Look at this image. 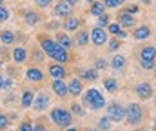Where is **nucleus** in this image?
<instances>
[{
  "mask_svg": "<svg viewBox=\"0 0 156 131\" xmlns=\"http://www.w3.org/2000/svg\"><path fill=\"white\" fill-rule=\"evenodd\" d=\"M40 44H42V47H44V51L51 56V58H55L56 62H67L69 60V55H67V49H64L62 45H58V42H53L51 38H47L45 35H40Z\"/></svg>",
  "mask_w": 156,
  "mask_h": 131,
  "instance_id": "f257e3e1",
  "label": "nucleus"
},
{
  "mask_svg": "<svg viewBox=\"0 0 156 131\" xmlns=\"http://www.w3.org/2000/svg\"><path fill=\"white\" fill-rule=\"evenodd\" d=\"M83 104H85L89 109L98 111V109H104L105 100H104V96H102L96 89H89V91L83 95Z\"/></svg>",
  "mask_w": 156,
  "mask_h": 131,
  "instance_id": "f03ea898",
  "label": "nucleus"
},
{
  "mask_svg": "<svg viewBox=\"0 0 156 131\" xmlns=\"http://www.w3.org/2000/svg\"><path fill=\"white\" fill-rule=\"evenodd\" d=\"M51 118H53L55 124L60 126V128H67V126L71 124V113H69L67 109H62V107H55V109L51 111Z\"/></svg>",
  "mask_w": 156,
  "mask_h": 131,
  "instance_id": "7ed1b4c3",
  "label": "nucleus"
},
{
  "mask_svg": "<svg viewBox=\"0 0 156 131\" xmlns=\"http://www.w3.org/2000/svg\"><path fill=\"white\" fill-rule=\"evenodd\" d=\"M125 118H127V122H129L131 126L140 124L142 118H144V111H142V107H140L138 104H131V106L125 109Z\"/></svg>",
  "mask_w": 156,
  "mask_h": 131,
  "instance_id": "20e7f679",
  "label": "nucleus"
},
{
  "mask_svg": "<svg viewBox=\"0 0 156 131\" xmlns=\"http://www.w3.org/2000/svg\"><path fill=\"white\" fill-rule=\"evenodd\" d=\"M107 117H109L111 120L120 122V120L125 117V109H123L120 104H111V106H107Z\"/></svg>",
  "mask_w": 156,
  "mask_h": 131,
  "instance_id": "39448f33",
  "label": "nucleus"
},
{
  "mask_svg": "<svg viewBox=\"0 0 156 131\" xmlns=\"http://www.w3.org/2000/svg\"><path fill=\"white\" fill-rule=\"evenodd\" d=\"M73 11V4L69 0H60L55 7V15L56 16H69V13Z\"/></svg>",
  "mask_w": 156,
  "mask_h": 131,
  "instance_id": "423d86ee",
  "label": "nucleus"
},
{
  "mask_svg": "<svg viewBox=\"0 0 156 131\" xmlns=\"http://www.w3.org/2000/svg\"><path fill=\"white\" fill-rule=\"evenodd\" d=\"M91 40H93V44H96V45H102V44L107 42V33L104 31V27H94L91 31Z\"/></svg>",
  "mask_w": 156,
  "mask_h": 131,
  "instance_id": "0eeeda50",
  "label": "nucleus"
},
{
  "mask_svg": "<svg viewBox=\"0 0 156 131\" xmlns=\"http://www.w3.org/2000/svg\"><path fill=\"white\" fill-rule=\"evenodd\" d=\"M134 91H136V95L142 98V100H145V98H149L151 95H153V87L149 82H140L138 86L134 87Z\"/></svg>",
  "mask_w": 156,
  "mask_h": 131,
  "instance_id": "6e6552de",
  "label": "nucleus"
},
{
  "mask_svg": "<svg viewBox=\"0 0 156 131\" xmlns=\"http://www.w3.org/2000/svg\"><path fill=\"white\" fill-rule=\"evenodd\" d=\"M33 106H35L37 111H44V109H47V107H49V96H47L45 93L37 95L35 100H33Z\"/></svg>",
  "mask_w": 156,
  "mask_h": 131,
  "instance_id": "1a4fd4ad",
  "label": "nucleus"
},
{
  "mask_svg": "<svg viewBox=\"0 0 156 131\" xmlns=\"http://www.w3.org/2000/svg\"><path fill=\"white\" fill-rule=\"evenodd\" d=\"M53 89H55V93H56L60 98L67 96V93H69V89H67V86L64 84L62 78H55V80H53Z\"/></svg>",
  "mask_w": 156,
  "mask_h": 131,
  "instance_id": "9d476101",
  "label": "nucleus"
},
{
  "mask_svg": "<svg viewBox=\"0 0 156 131\" xmlns=\"http://www.w3.org/2000/svg\"><path fill=\"white\" fill-rule=\"evenodd\" d=\"M118 22H120V26L131 27V26L134 24V16H133L131 13H127V11H120V13H118Z\"/></svg>",
  "mask_w": 156,
  "mask_h": 131,
  "instance_id": "9b49d317",
  "label": "nucleus"
},
{
  "mask_svg": "<svg viewBox=\"0 0 156 131\" xmlns=\"http://www.w3.org/2000/svg\"><path fill=\"white\" fill-rule=\"evenodd\" d=\"M140 58H142V60L154 62V58H156V47H153V45H145V47L140 51Z\"/></svg>",
  "mask_w": 156,
  "mask_h": 131,
  "instance_id": "f8f14e48",
  "label": "nucleus"
},
{
  "mask_svg": "<svg viewBox=\"0 0 156 131\" xmlns=\"http://www.w3.org/2000/svg\"><path fill=\"white\" fill-rule=\"evenodd\" d=\"M133 37H134L136 40H145V38H149V37H151V29H149L147 26H140V27H136V29H134Z\"/></svg>",
  "mask_w": 156,
  "mask_h": 131,
  "instance_id": "ddd939ff",
  "label": "nucleus"
},
{
  "mask_svg": "<svg viewBox=\"0 0 156 131\" xmlns=\"http://www.w3.org/2000/svg\"><path fill=\"white\" fill-rule=\"evenodd\" d=\"M49 75L53 78H64L67 73H66V67L64 66H51L49 67Z\"/></svg>",
  "mask_w": 156,
  "mask_h": 131,
  "instance_id": "4468645a",
  "label": "nucleus"
},
{
  "mask_svg": "<svg viewBox=\"0 0 156 131\" xmlns=\"http://www.w3.org/2000/svg\"><path fill=\"white\" fill-rule=\"evenodd\" d=\"M56 42H58V45H62L64 49H71V38H69L66 33L56 35Z\"/></svg>",
  "mask_w": 156,
  "mask_h": 131,
  "instance_id": "2eb2a0df",
  "label": "nucleus"
},
{
  "mask_svg": "<svg viewBox=\"0 0 156 131\" xmlns=\"http://www.w3.org/2000/svg\"><path fill=\"white\" fill-rule=\"evenodd\" d=\"M67 89H69V93H71V95H80V91H82V82H80L78 78H75V80H71V82H69Z\"/></svg>",
  "mask_w": 156,
  "mask_h": 131,
  "instance_id": "dca6fc26",
  "label": "nucleus"
},
{
  "mask_svg": "<svg viewBox=\"0 0 156 131\" xmlns=\"http://www.w3.org/2000/svg\"><path fill=\"white\" fill-rule=\"evenodd\" d=\"M27 78L31 80V82H40L42 80V73H40V69H35V67H31V69H27Z\"/></svg>",
  "mask_w": 156,
  "mask_h": 131,
  "instance_id": "f3484780",
  "label": "nucleus"
},
{
  "mask_svg": "<svg viewBox=\"0 0 156 131\" xmlns=\"http://www.w3.org/2000/svg\"><path fill=\"white\" fill-rule=\"evenodd\" d=\"M104 11H105V5L102 2H94L93 7H91V15L93 16H100V15H104Z\"/></svg>",
  "mask_w": 156,
  "mask_h": 131,
  "instance_id": "a211bd4d",
  "label": "nucleus"
},
{
  "mask_svg": "<svg viewBox=\"0 0 156 131\" xmlns=\"http://www.w3.org/2000/svg\"><path fill=\"white\" fill-rule=\"evenodd\" d=\"M26 49L24 47H16V49H13V58H15V62H24L26 60Z\"/></svg>",
  "mask_w": 156,
  "mask_h": 131,
  "instance_id": "6ab92c4d",
  "label": "nucleus"
},
{
  "mask_svg": "<svg viewBox=\"0 0 156 131\" xmlns=\"http://www.w3.org/2000/svg\"><path fill=\"white\" fill-rule=\"evenodd\" d=\"M109 33H113V35H118V37H127V33L120 27V24H109Z\"/></svg>",
  "mask_w": 156,
  "mask_h": 131,
  "instance_id": "aec40b11",
  "label": "nucleus"
},
{
  "mask_svg": "<svg viewBox=\"0 0 156 131\" xmlns=\"http://www.w3.org/2000/svg\"><path fill=\"white\" fill-rule=\"evenodd\" d=\"M38 20H40L38 13H33V11L26 13V22H27L29 26H35V24H38Z\"/></svg>",
  "mask_w": 156,
  "mask_h": 131,
  "instance_id": "412c9836",
  "label": "nucleus"
},
{
  "mask_svg": "<svg viewBox=\"0 0 156 131\" xmlns=\"http://www.w3.org/2000/svg\"><path fill=\"white\" fill-rule=\"evenodd\" d=\"M89 42V33L87 31H80L76 35V45H85Z\"/></svg>",
  "mask_w": 156,
  "mask_h": 131,
  "instance_id": "4be33fe9",
  "label": "nucleus"
},
{
  "mask_svg": "<svg viewBox=\"0 0 156 131\" xmlns=\"http://www.w3.org/2000/svg\"><path fill=\"white\" fill-rule=\"evenodd\" d=\"M111 66H113L115 69H123V66H125V58H123V56H120V55H116V56L113 58Z\"/></svg>",
  "mask_w": 156,
  "mask_h": 131,
  "instance_id": "5701e85b",
  "label": "nucleus"
},
{
  "mask_svg": "<svg viewBox=\"0 0 156 131\" xmlns=\"http://www.w3.org/2000/svg\"><path fill=\"white\" fill-rule=\"evenodd\" d=\"M33 104V93L31 91H26L24 96H22V107H29Z\"/></svg>",
  "mask_w": 156,
  "mask_h": 131,
  "instance_id": "b1692460",
  "label": "nucleus"
},
{
  "mask_svg": "<svg viewBox=\"0 0 156 131\" xmlns=\"http://www.w3.org/2000/svg\"><path fill=\"white\" fill-rule=\"evenodd\" d=\"M104 86H105L107 91H113V93L118 89V84H116V80H115V78H105V80H104Z\"/></svg>",
  "mask_w": 156,
  "mask_h": 131,
  "instance_id": "393cba45",
  "label": "nucleus"
},
{
  "mask_svg": "<svg viewBox=\"0 0 156 131\" xmlns=\"http://www.w3.org/2000/svg\"><path fill=\"white\" fill-rule=\"evenodd\" d=\"M78 18H67L66 20V29L67 31H75V29H78Z\"/></svg>",
  "mask_w": 156,
  "mask_h": 131,
  "instance_id": "a878e982",
  "label": "nucleus"
},
{
  "mask_svg": "<svg viewBox=\"0 0 156 131\" xmlns=\"http://www.w3.org/2000/svg\"><path fill=\"white\" fill-rule=\"evenodd\" d=\"M0 40H2L4 44H11L13 40H15V35H13L11 31H4V33L0 35Z\"/></svg>",
  "mask_w": 156,
  "mask_h": 131,
  "instance_id": "bb28decb",
  "label": "nucleus"
},
{
  "mask_svg": "<svg viewBox=\"0 0 156 131\" xmlns=\"http://www.w3.org/2000/svg\"><path fill=\"white\" fill-rule=\"evenodd\" d=\"M125 0H104V5L105 7H118V5H122Z\"/></svg>",
  "mask_w": 156,
  "mask_h": 131,
  "instance_id": "cd10ccee",
  "label": "nucleus"
},
{
  "mask_svg": "<svg viewBox=\"0 0 156 131\" xmlns=\"http://www.w3.org/2000/svg\"><path fill=\"white\" fill-rule=\"evenodd\" d=\"M82 77H83V78H87V80H94V78L98 77V73H96L94 69H89V71H83V73H82Z\"/></svg>",
  "mask_w": 156,
  "mask_h": 131,
  "instance_id": "c85d7f7f",
  "label": "nucleus"
},
{
  "mask_svg": "<svg viewBox=\"0 0 156 131\" xmlns=\"http://www.w3.org/2000/svg\"><path fill=\"white\" fill-rule=\"evenodd\" d=\"M100 129H109L111 128V118L109 117H104V118H100Z\"/></svg>",
  "mask_w": 156,
  "mask_h": 131,
  "instance_id": "c756f323",
  "label": "nucleus"
},
{
  "mask_svg": "<svg viewBox=\"0 0 156 131\" xmlns=\"http://www.w3.org/2000/svg\"><path fill=\"white\" fill-rule=\"evenodd\" d=\"M107 22H109V16H107L105 13L98 16V27H105V26H107Z\"/></svg>",
  "mask_w": 156,
  "mask_h": 131,
  "instance_id": "7c9ffc66",
  "label": "nucleus"
},
{
  "mask_svg": "<svg viewBox=\"0 0 156 131\" xmlns=\"http://www.w3.org/2000/svg\"><path fill=\"white\" fill-rule=\"evenodd\" d=\"M7 18H9V11H7L5 7H2V5H0V20L4 22V20H7Z\"/></svg>",
  "mask_w": 156,
  "mask_h": 131,
  "instance_id": "2f4dec72",
  "label": "nucleus"
},
{
  "mask_svg": "<svg viewBox=\"0 0 156 131\" xmlns=\"http://www.w3.org/2000/svg\"><path fill=\"white\" fill-rule=\"evenodd\" d=\"M7 124H9V122H7V117H5V115H0V131L5 129Z\"/></svg>",
  "mask_w": 156,
  "mask_h": 131,
  "instance_id": "473e14b6",
  "label": "nucleus"
},
{
  "mask_svg": "<svg viewBox=\"0 0 156 131\" xmlns=\"http://www.w3.org/2000/svg\"><path fill=\"white\" fill-rule=\"evenodd\" d=\"M73 113H75V115H80V117H83V115H85V113H83V109H82L78 104H73Z\"/></svg>",
  "mask_w": 156,
  "mask_h": 131,
  "instance_id": "72a5a7b5",
  "label": "nucleus"
},
{
  "mask_svg": "<svg viewBox=\"0 0 156 131\" xmlns=\"http://www.w3.org/2000/svg\"><path fill=\"white\" fill-rule=\"evenodd\" d=\"M142 67H144V69H153V67H154V62H149V60H142Z\"/></svg>",
  "mask_w": 156,
  "mask_h": 131,
  "instance_id": "f704fd0d",
  "label": "nucleus"
},
{
  "mask_svg": "<svg viewBox=\"0 0 156 131\" xmlns=\"http://www.w3.org/2000/svg\"><path fill=\"white\" fill-rule=\"evenodd\" d=\"M35 4H37L38 7H47V5L51 4V0H35Z\"/></svg>",
  "mask_w": 156,
  "mask_h": 131,
  "instance_id": "c9c22d12",
  "label": "nucleus"
},
{
  "mask_svg": "<svg viewBox=\"0 0 156 131\" xmlns=\"http://www.w3.org/2000/svg\"><path fill=\"white\" fill-rule=\"evenodd\" d=\"M118 47H120V42L118 40H111L109 42V51H116Z\"/></svg>",
  "mask_w": 156,
  "mask_h": 131,
  "instance_id": "e433bc0d",
  "label": "nucleus"
},
{
  "mask_svg": "<svg viewBox=\"0 0 156 131\" xmlns=\"http://www.w3.org/2000/svg\"><path fill=\"white\" fill-rule=\"evenodd\" d=\"M125 11H127V13H131V15H133V13H138V5H136V4L127 5V9H125Z\"/></svg>",
  "mask_w": 156,
  "mask_h": 131,
  "instance_id": "4c0bfd02",
  "label": "nucleus"
},
{
  "mask_svg": "<svg viewBox=\"0 0 156 131\" xmlns=\"http://www.w3.org/2000/svg\"><path fill=\"white\" fill-rule=\"evenodd\" d=\"M20 131H33L31 122H24V124H22V128H20Z\"/></svg>",
  "mask_w": 156,
  "mask_h": 131,
  "instance_id": "58836bf2",
  "label": "nucleus"
},
{
  "mask_svg": "<svg viewBox=\"0 0 156 131\" xmlns=\"http://www.w3.org/2000/svg\"><path fill=\"white\" fill-rule=\"evenodd\" d=\"M105 66H107V62H105V60H96V67H98V69H104Z\"/></svg>",
  "mask_w": 156,
  "mask_h": 131,
  "instance_id": "ea45409f",
  "label": "nucleus"
},
{
  "mask_svg": "<svg viewBox=\"0 0 156 131\" xmlns=\"http://www.w3.org/2000/svg\"><path fill=\"white\" fill-rule=\"evenodd\" d=\"M33 131H45V129H44V126H40V124H37V126L33 128Z\"/></svg>",
  "mask_w": 156,
  "mask_h": 131,
  "instance_id": "a19ab883",
  "label": "nucleus"
},
{
  "mask_svg": "<svg viewBox=\"0 0 156 131\" xmlns=\"http://www.w3.org/2000/svg\"><path fill=\"white\" fill-rule=\"evenodd\" d=\"M0 87H4V80H2V75H0Z\"/></svg>",
  "mask_w": 156,
  "mask_h": 131,
  "instance_id": "79ce46f5",
  "label": "nucleus"
},
{
  "mask_svg": "<svg viewBox=\"0 0 156 131\" xmlns=\"http://www.w3.org/2000/svg\"><path fill=\"white\" fill-rule=\"evenodd\" d=\"M69 2H71V4H73V5H75V4H76L78 0H69Z\"/></svg>",
  "mask_w": 156,
  "mask_h": 131,
  "instance_id": "37998d69",
  "label": "nucleus"
},
{
  "mask_svg": "<svg viewBox=\"0 0 156 131\" xmlns=\"http://www.w3.org/2000/svg\"><path fill=\"white\" fill-rule=\"evenodd\" d=\"M142 2H145V4H149V2H151V0H142Z\"/></svg>",
  "mask_w": 156,
  "mask_h": 131,
  "instance_id": "c03bdc74",
  "label": "nucleus"
},
{
  "mask_svg": "<svg viewBox=\"0 0 156 131\" xmlns=\"http://www.w3.org/2000/svg\"><path fill=\"white\" fill-rule=\"evenodd\" d=\"M67 131H80V129H67Z\"/></svg>",
  "mask_w": 156,
  "mask_h": 131,
  "instance_id": "a18cd8bd",
  "label": "nucleus"
},
{
  "mask_svg": "<svg viewBox=\"0 0 156 131\" xmlns=\"http://www.w3.org/2000/svg\"><path fill=\"white\" fill-rule=\"evenodd\" d=\"M87 2H94V0H87Z\"/></svg>",
  "mask_w": 156,
  "mask_h": 131,
  "instance_id": "49530a36",
  "label": "nucleus"
},
{
  "mask_svg": "<svg viewBox=\"0 0 156 131\" xmlns=\"http://www.w3.org/2000/svg\"><path fill=\"white\" fill-rule=\"evenodd\" d=\"M2 2H4V0H0V5H2Z\"/></svg>",
  "mask_w": 156,
  "mask_h": 131,
  "instance_id": "de8ad7c7",
  "label": "nucleus"
},
{
  "mask_svg": "<svg viewBox=\"0 0 156 131\" xmlns=\"http://www.w3.org/2000/svg\"><path fill=\"white\" fill-rule=\"evenodd\" d=\"M138 131H145V129H138Z\"/></svg>",
  "mask_w": 156,
  "mask_h": 131,
  "instance_id": "09e8293b",
  "label": "nucleus"
},
{
  "mask_svg": "<svg viewBox=\"0 0 156 131\" xmlns=\"http://www.w3.org/2000/svg\"><path fill=\"white\" fill-rule=\"evenodd\" d=\"M89 131H93V129H89Z\"/></svg>",
  "mask_w": 156,
  "mask_h": 131,
  "instance_id": "8fccbe9b",
  "label": "nucleus"
},
{
  "mask_svg": "<svg viewBox=\"0 0 156 131\" xmlns=\"http://www.w3.org/2000/svg\"><path fill=\"white\" fill-rule=\"evenodd\" d=\"M154 67H156V66H154Z\"/></svg>",
  "mask_w": 156,
  "mask_h": 131,
  "instance_id": "3c124183",
  "label": "nucleus"
},
{
  "mask_svg": "<svg viewBox=\"0 0 156 131\" xmlns=\"http://www.w3.org/2000/svg\"><path fill=\"white\" fill-rule=\"evenodd\" d=\"M154 47H156V45H154Z\"/></svg>",
  "mask_w": 156,
  "mask_h": 131,
  "instance_id": "603ef678",
  "label": "nucleus"
}]
</instances>
